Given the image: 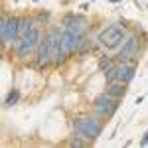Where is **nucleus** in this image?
I'll return each instance as SVG.
<instances>
[{"instance_id":"obj_1","label":"nucleus","mask_w":148,"mask_h":148,"mask_svg":"<svg viewBox=\"0 0 148 148\" xmlns=\"http://www.w3.org/2000/svg\"><path fill=\"white\" fill-rule=\"evenodd\" d=\"M71 126L77 136L85 138L89 142H95L105 130V119L97 116V114H79L71 121Z\"/></svg>"},{"instance_id":"obj_2","label":"nucleus","mask_w":148,"mask_h":148,"mask_svg":"<svg viewBox=\"0 0 148 148\" xmlns=\"http://www.w3.org/2000/svg\"><path fill=\"white\" fill-rule=\"evenodd\" d=\"M42 36H44V32L38 28V26H34L28 34L20 36L14 44H12V51H14V56H16V59H20V61H26L28 57L36 56V49H38V46H40V42H42Z\"/></svg>"},{"instance_id":"obj_3","label":"nucleus","mask_w":148,"mask_h":148,"mask_svg":"<svg viewBox=\"0 0 148 148\" xmlns=\"http://www.w3.org/2000/svg\"><path fill=\"white\" fill-rule=\"evenodd\" d=\"M126 38V26L125 22H116V24H111L107 26L105 30H101V34L97 38V42L101 44L105 49H119L123 46Z\"/></svg>"},{"instance_id":"obj_4","label":"nucleus","mask_w":148,"mask_h":148,"mask_svg":"<svg viewBox=\"0 0 148 148\" xmlns=\"http://www.w3.org/2000/svg\"><path fill=\"white\" fill-rule=\"evenodd\" d=\"M119 103H121V99L113 97L109 91H103L93 99L91 111H93V114H97V116H101L105 121H109V119H113L114 113L119 111Z\"/></svg>"},{"instance_id":"obj_5","label":"nucleus","mask_w":148,"mask_h":148,"mask_svg":"<svg viewBox=\"0 0 148 148\" xmlns=\"http://www.w3.org/2000/svg\"><path fill=\"white\" fill-rule=\"evenodd\" d=\"M140 49H142V40L138 38V34H126L123 46L116 49L114 53V61L116 63H123V61H136L140 56Z\"/></svg>"},{"instance_id":"obj_6","label":"nucleus","mask_w":148,"mask_h":148,"mask_svg":"<svg viewBox=\"0 0 148 148\" xmlns=\"http://www.w3.org/2000/svg\"><path fill=\"white\" fill-rule=\"evenodd\" d=\"M18 22H20V16L2 14V20H0V42H2V47L12 46L20 38V34H18Z\"/></svg>"},{"instance_id":"obj_7","label":"nucleus","mask_w":148,"mask_h":148,"mask_svg":"<svg viewBox=\"0 0 148 148\" xmlns=\"http://www.w3.org/2000/svg\"><path fill=\"white\" fill-rule=\"evenodd\" d=\"M134 73H136V61H123V63H114V67L105 75V79H107V83L109 81L130 83L134 79Z\"/></svg>"},{"instance_id":"obj_8","label":"nucleus","mask_w":148,"mask_h":148,"mask_svg":"<svg viewBox=\"0 0 148 148\" xmlns=\"http://www.w3.org/2000/svg\"><path fill=\"white\" fill-rule=\"evenodd\" d=\"M61 28H63V30H69L71 34H87V30H89V20H87L83 14L67 12V14L61 16Z\"/></svg>"},{"instance_id":"obj_9","label":"nucleus","mask_w":148,"mask_h":148,"mask_svg":"<svg viewBox=\"0 0 148 148\" xmlns=\"http://www.w3.org/2000/svg\"><path fill=\"white\" fill-rule=\"evenodd\" d=\"M107 91L116 99H125V95L128 93V83H125V81H109Z\"/></svg>"},{"instance_id":"obj_10","label":"nucleus","mask_w":148,"mask_h":148,"mask_svg":"<svg viewBox=\"0 0 148 148\" xmlns=\"http://www.w3.org/2000/svg\"><path fill=\"white\" fill-rule=\"evenodd\" d=\"M114 63H116V61H114V57H111V56H101L97 65H99V71H101L103 75H107V73L114 67Z\"/></svg>"},{"instance_id":"obj_11","label":"nucleus","mask_w":148,"mask_h":148,"mask_svg":"<svg viewBox=\"0 0 148 148\" xmlns=\"http://www.w3.org/2000/svg\"><path fill=\"white\" fill-rule=\"evenodd\" d=\"M32 18H34L36 26H49V22H51V12L49 10H38Z\"/></svg>"},{"instance_id":"obj_12","label":"nucleus","mask_w":148,"mask_h":148,"mask_svg":"<svg viewBox=\"0 0 148 148\" xmlns=\"http://www.w3.org/2000/svg\"><path fill=\"white\" fill-rule=\"evenodd\" d=\"M34 26H36V24H34V18H32V16H20V22H18V34H20V36L28 34Z\"/></svg>"},{"instance_id":"obj_13","label":"nucleus","mask_w":148,"mask_h":148,"mask_svg":"<svg viewBox=\"0 0 148 148\" xmlns=\"http://www.w3.org/2000/svg\"><path fill=\"white\" fill-rule=\"evenodd\" d=\"M18 101H20V91H18V89H12V91L6 95V99H4V107L10 109L14 105H18Z\"/></svg>"},{"instance_id":"obj_14","label":"nucleus","mask_w":148,"mask_h":148,"mask_svg":"<svg viewBox=\"0 0 148 148\" xmlns=\"http://www.w3.org/2000/svg\"><path fill=\"white\" fill-rule=\"evenodd\" d=\"M93 47H95L93 40L89 38V36H85V38H83V44H81V47H79V51H77V56H85V53H89V51H93Z\"/></svg>"},{"instance_id":"obj_15","label":"nucleus","mask_w":148,"mask_h":148,"mask_svg":"<svg viewBox=\"0 0 148 148\" xmlns=\"http://www.w3.org/2000/svg\"><path fill=\"white\" fill-rule=\"evenodd\" d=\"M87 144H91V142L85 140V138H81V136H77V134L67 140V146H71V148H81V146H87Z\"/></svg>"},{"instance_id":"obj_16","label":"nucleus","mask_w":148,"mask_h":148,"mask_svg":"<svg viewBox=\"0 0 148 148\" xmlns=\"http://www.w3.org/2000/svg\"><path fill=\"white\" fill-rule=\"evenodd\" d=\"M138 144H140V146H146V144H148V130L142 134V138H140V142H138Z\"/></svg>"},{"instance_id":"obj_17","label":"nucleus","mask_w":148,"mask_h":148,"mask_svg":"<svg viewBox=\"0 0 148 148\" xmlns=\"http://www.w3.org/2000/svg\"><path fill=\"white\" fill-rule=\"evenodd\" d=\"M142 101H144V97H136V101H134V105H140Z\"/></svg>"},{"instance_id":"obj_18","label":"nucleus","mask_w":148,"mask_h":148,"mask_svg":"<svg viewBox=\"0 0 148 148\" xmlns=\"http://www.w3.org/2000/svg\"><path fill=\"white\" fill-rule=\"evenodd\" d=\"M111 2H114V4H116V2H123V0H111Z\"/></svg>"}]
</instances>
